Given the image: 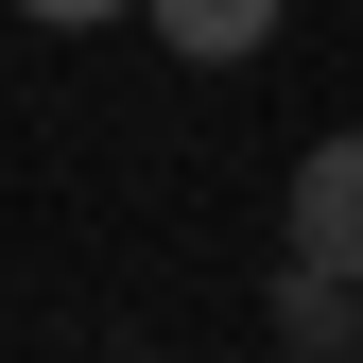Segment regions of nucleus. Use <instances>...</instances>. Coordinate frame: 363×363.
Segmentation results:
<instances>
[{
	"instance_id": "f257e3e1",
	"label": "nucleus",
	"mask_w": 363,
	"mask_h": 363,
	"mask_svg": "<svg viewBox=\"0 0 363 363\" xmlns=\"http://www.w3.org/2000/svg\"><path fill=\"white\" fill-rule=\"evenodd\" d=\"M294 259L311 277H363V139H311L294 156Z\"/></svg>"
},
{
	"instance_id": "f03ea898",
	"label": "nucleus",
	"mask_w": 363,
	"mask_h": 363,
	"mask_svg": "<svg viewBox=\"0 0 363 363\" xmlns=\"http://www.w3.org/2000/svg\"><path fill=\"white\" fill-rule=\"evenodd\" d=\"M139 18H156V52H191V69H259L294 0H139Z\"/></svg>"
},
{
	"instance_id": "7ed1b4c3",
	"label": "nucleus",
	"mask_w": 363,
	"mask_h": 363,
	"mask_svg": "<svg viewBox=\"0 0 363 363\" xmlns=\"http://www.w3.org/2000/svg\"><path fill=\"white\" fill-rule=\"evenodd\" d=\"M277 346H294V363H363V277L277 259Z\"/></svg>"
},
{
	"instance_id": "20e7f679",
	"label": "nucleus",
	"mask_w": 363,
	"mask_h": 363,
	"mask_svg": "<svg viewBox=\"0 0 363 363\" xmlns=\"http://www.w3.org/2000/svg\"><path fill=\"white\" fill-rule=\"evenodd\" d=\"M35 35H104V18H139V0H18Z\"/></svg>"
}]
</instances>
